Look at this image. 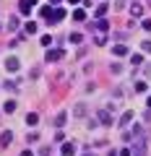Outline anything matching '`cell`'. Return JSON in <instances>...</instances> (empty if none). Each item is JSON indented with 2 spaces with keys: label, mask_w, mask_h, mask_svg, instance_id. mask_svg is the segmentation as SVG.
Here are the masks:
<instances>
[{
  "label": "cell",
  "mask_w": 151,
  "mask_h": 156,
  "mask_svg": "<svg viewBox=\"0 0 151 156\" xmlns=\"http://www.w3.org/2000/svg\"><path fill=\"white\" fill-rule=\"evenodd\" d=\"M135 135V146H133V156H146V130L141 128V125H135L133 130Z\"/></svg>",
  "instance_id": "obj_1"
},
{
  "label": "cell",
  "mask_w": 151,
  "mask_h": 156,
  "mask_svg": "<svg viewBox=\"0 0 151 156\" xmlns=\"http://www.w3.org/2000/svg\"><path fill=\"white\" fill-rule=\"evenodd\" d=\"M133 117H135V112H133V109H128V112H125V115L117 120V128H125V125H130V122H133Z\"/></svg>",
  "instance_id": "obj_2"
},
{
  "label": "cell",
  "mask_w": 151,
  "mask_h": 156,
  "mask_svg": "<svg viewBox=\"0 0 151 156\" xmlns=\"http://www.w3.org/2000/svg\"><path fill=\"white\" fill-rule=\"evenodd\" d=\"M63 55H65L63 50H47L45 60H47V62H55V60H63Z\"/></svg>",
  "instance_id": "obj_3"
},
{
  "label": "cell",
  "mask_w": 151,
  "mask_h": 156,
  "mask_svg": "<svg viewBox=\"0 0 151 156\" xmlns=\"http://www.w3.org/2000/svg\"><path fill=\"white\" fill-rule=\"evenodd\" d=\"M18 68H21L18 57H8V60H5V70H8V73H18Z\"/></svg>",
  "instance_id": "obj_4"
},
{
  "label": "cell",
  "mask_w": 151,
  "mask_h": 156,
  "mask_svg": "<svg viewBox=\"0 0 151 156\" xmlns=\"http://www.w3.org/2000/svg\"><path fill=\"white\" fill-rule=\"evenodd\" d=\"M96 120H99L102 125H112V115H110L107 109H99V112H96Z\"/></svg>",
  "instance_id": "obj_5"
},
{
  "label": "cell",
  "mask_w": 151,
  "mask_h": 156,
  "mask_svg": "<svg viewBox=\"0 0 151 156\" xmlns=\"http://www.w3.org/2000/svg\"><path fill=\"white\" fill-rule=\"evenodd\" d=\"M18 13H21V16H29V13H31V0H21V3H18Z\"/></svg>",
  "instance_id": "obj_6"
},
{
  "label": "cell",
  "mask_w": 151,
  "mask_h": 156,
  "mask_svg": "<svg viewBox=\"0 0 151 156\" xmlns=\"http://www.w3.org/2000/svg\"><path fill=\"white\" fill-rule=\"evenodd\" d=\"M11 140H13V130H5V133L0 135V146L5 148V146H11Z\"/></svg>",
  "instance_id": "obj_7"
},
{
  "label": "cell",
  "mask_w": 151,
  "mask_h": 156,
  "mask_svg": "<svg viewBox=\"0 0 151 156\" xmlns=\"http://www.w3.org/2000/svg\"><path fill=\"white\" fill-rule=\"evenodd\" d=\"M63 18H65V11H63V8L57 5L55 11H52V18H50V23H55V21H63Z\"/></svg>",
  "instance_id": "obj_8"
},
{
  "label": "cell",
  "mask_w": 151,
  "mask_h": 156,
  "mask_svg": "<svg viewBox=\"0 0 151 156\" xmlns=\"http://www.w3.org/2000/svg\"><path fill=\"white\" fill-rule=\"evenodd\" d=\"M73 21H86V11L84 8H76V11H73Z\"/></svg>",
  "instance_id": "obj_9"
},
{
  "label": "cell",
  "mask_w": 151,
  "mask_h": 156,
  "mask_svg": "<svg viewBox=\"0 0 151 156\" xmlns=\"http://www.w3.org/2000/svg\"><path fill=\"white\" fill-rule=\"evenodd\" d=\"M63 154H65V156H73V154H76V143H70V140H68V143L63 146Z\"/></svg>",
  "instance_id": "obj_10"
},
{
  "label": "cell",
  "mask_w": 151,
  "mask_h": 156,
  "mask_svg": "<svg viewBox=\"0 0 151 156\" xmlns=\"http://www.w3.org/2000/svg\"><path fill=\"white\" fill-rule=\"evenodd\" d=\"M112 52H115L117 57H125V55H128V47H125V44H115V50H112Z\"/></svg>",
  "instance_id": "obj_11"
},
{
  "label": "cell",
  "mask_w": 151,
  "mask_h": 156,
  "mask_svg": "<svg viewBox=\"0 0 151 156\" xmlns=\"http://www.w3.org/2000/svg\"><path fill=\"white\" fill-rule=\"evenodd\" d=\"M16 107H18L16 101H13V99H8L5 104H3V112H8V115H11V112H16Z\"/></svg>",
  "instance_id": "obj_12"
},
{
  "label": "cell",
  "mask_w": 151,
  "mask_h": 156,
  "mask_svg": "<svg viewBox=\"0 0 151 156\" xmlns=\"http://www.w3.org/2000/svg\"><path fill=\"white\" fill-rule=\"evenodd\" d=\"M52 11H55V8H52V5H45V8H42V11H39V16L50 21V18H52Z\"/></svg>",
  "instance_id": "obj_13"
},
{
  "label": "cell",
  "mask_w": 151,
  "mask_h": 156,
  "mask_svg": "<svg viewBox=\"0 0 151 156\" xmlns=\"http://www.w3.org/2000/svg\"><path fill=\"white\" fill-rule=\"evenodd\" d=\"M68 39H70L73 44H81V42H84V34H81V31H73V34H70Z\"/></svg>",
  "instance_id": "obj_14"
},
{
  "label": "cell",
  "mask_w": 151,
  "mask_h": 156,
  "mask_svg": "<svg viewBox=\"0 0 151 156\" xmlns=\"http://www.w3.org/2000/svg\"><path fill=\"white\" fill-rule=\"evenodd\" d=\"M65 120H68V115H65V112H60V115L55 117V128H63V125H65Z\"/></svg>",
  "instance_id": "obj_15"
},
{
  "label": "cell",
  "mask_w": 151,
  "mask_h": 156,
  "mask_svg": "<svg viewBox=\"0 0 151 156\" xmlns=\"http://www.w3.org/2000/svg\"><path fill=\"white\" fill-rule=\"evenodd\" d=\"M130 16H133V18H141V16H143V5H133V8H130Z\"/></svg>",
  "instance_id": "obj_16"
},
{
  "label": "cell",
  "mask_w": 151,
  "mask_h": 156,
  "mask_svg": "<svg viewBox=\"0 0 151 156\" xmlns=\"http://www.w3.org/2000/svg\"><path fill=\"white\" fill-rule=\"evenodd\" d=\"M18 26H21V21H18L16 16H11V21H8V29H11V31H18Z\"/></svg>",
  "instance_id": "obj_17"
},
{
  "label": "cell",
  "mask_w": 151,
  "mask_h": 156,
  "mask_svg": "<svg viewBox=\"0 0 151 156\" xmlns=\"http://www.w3.org/2000/svg\"><path fill=\"white\" fill-rule=\"evenodd\" d=\"M26 122L29 125H37V122H39V115H37V112H29V115H26Z\"/></svg>",
  "instance_id": "obj_18"
},
{
  "label": "cell",
  "mask_w": 151,
  "mask_h": 156,
  "mask_svg": "<svg viewBox=\"0 0 151 156\" xmlns=\"http://www.w3.org/2000/svg\"><path fill=\"white\" fill-rule=\"evenodd\" d=\"M130 62H133V65H143V55H141V52L130 55Z\"/></svg>",
  "instance_id": "obj_19"
},
{
  "label": "cell",
  "mask_w": 151,
  "mask_h": 156,
  "mask_svg": "<svg viewBox=\"0 0 151 156\" xmlns=\"http://www.w3.org/2000/svg\"><path fill=\"white\" fill-rule=\"evenodd\" d=\"M94 26L99 29V31H107V29H110V23H107V18H99V21H96Z\"/></svg>",
  "instance_id": "obj_20"
},
{
  "label": "cell",
  "mask_w": 151,
  "mask_h": 156,
  "mask_svg": "<svg viewBox=\"0 0 151 156\" xmlns=\"http://www.w3.org/2000/svg\"><path fill=\"white\" fill-rule=\"evenodd\" d=\"M104 13H107V3H99L96 5V18H104Z\"/></svg>",
  "instance_id": "obj_21"
},
{
  "label": "cell",
  "mask_w": 151,
  "mask_h": 156,
  "mask_svg": "<svg viewBox=\"0 0 151 156\" xmlns=\"http://www.w3.org/2000/svg\"><path fill=\"white\" fill-rule=\"evenodd\" d=\"M146 89H149V86H146L143 81H135V91H138V94H146Z\"/></svg>",
  "instance_id": "obj_22"
},
{
  "label": "cell",
  "mask_w": 151,
  "mask_h": 156,
  "mask_svg": "<svg viewBox=\"0 0 151 156\" xmlns=\"http://www.w3.org/2000/svg\"><path fill=\"white\" fill-rule=\"evenodd\" d=\"M23 31H26V34H37V23H34V21H29V23H26V29H23Z\"/></svg>",
  "instance_id": "obj_23"
},
{
  "label": "cell",
  "mask_w": 151,
  "mask_h": 156,
  "mask_svg": "<svg viewBox=\"0 0 151 156\" xmlns=\"http://www.w3.org/2000/svg\"><path fill=\"white\" fill-rule=\"evenodd\" d=\"M141 50H143V52H151V39H143V42H141Z\"/></svg>",
  "instance_id": "obj_24"
},
{
  "label": "cell",
  "mask_w": 151,
  "mask_h": 156,
  "mask_svg": "<svg viewBox=\"0 0 151 156\" xmlns=\"http://www.w3.org/2000/svg\"><path fill=\"white\" fill-rule=\"evenodd\" d=\"M39 42H42V47H50V44H52V37H42Z\"/></svg>",
  "instance_id": "obj_25"
},
{
  "label": "cell",
  "mask_w": 151,
  "mask_h": 156,
  "mask_svg": "<svg viewBox=\"0 0 151 156\" xmlns=\"http://www.w3.org/2000/svg\"><path fill=\"white\" fill-rule=\"evenodd\" d=\"M76 115H78V117H84V115H86V109H84V104H76Z\"/></svg>",
  "instance_id": "obj_26"
},
{
  "label": "cell",
  "mask_w": 151,
  "mask_h": 156,
  "mask_svg": "<svg viewBox=\"0 0 151 156\" xmlns=\"http://www.w3.org/2000/svg\"><path fill=\"white\" fill-rule=\"evenodd\" d=\"M3 89H8V91H13V89H16V83H13V81H5V83H3Z\"/></svg>",
  "instance_id": "obj_27"
},
{
  "label": "cell",
  "mask_w": 151,
  "mask_h": 156,
  "mask_svg": "<svg viewBox=\"0 0 151 156\" xmlns=\"http://www.w3.org/2000/svg\"><path fill=\"white\" fill-rule=\"evenodd\" d=\"M141 26H143V29H146V31H151V18H146V21H143V23H141Z\"/></svg>",
  "instance_id": "obj_28"
},
{
  "label": "cell",
  "mask_w": 151,
  "mask_h": 156,
  "mask_svg": "<svg viewBox=\"0 0 151 156\" xmlns=\"http://www.w3.org/2000/svg\"><path fill=\"white\" fill-rule=\"evenodd\" d=\"M120 156H133V151L130 148H120Z\"/></svg>",
  "instance_id": "obj_29"
},
{
  "label": "cell",
  "mask_w": 151,
  "mask_h": 156,
  "mask_svg": "<svg viewBox=\"0 0 151 156\" xmlns=\"http://www.w3.org/2000/svg\"><path fill=\"white\" fill-rule=\"evenodd\" d=\"M21 156H34V151H29V148H26V151H21Z\"/></svg>",
  "instance_id": "obj_30"
},
{
  "label": "cell",
  "mask_w": 151,
  "mask_h": 156,
  "mask_svg": "<svg viewBox=\"0 0 151 156\" xmlns=\"http://www.w3.org/2000/svg\"><path fill=\"white\" fill-rule=\"evenodd\" d=\"M70 3H73V5H76V3H84V0H70Z\"/></svg>",
  "instance_id": "obj_31"
},
{
  "label": "cell",
  "mask_w": 151,
  "mask_h": 156,
  "mask_svg": "<svg viewBox=\"0 0 151 156\" xmlns=\"http://www.w3.org/2000/svg\"><path fill=\"white\" fill-rule=\"evenodd\" d=\"M50 3H52V5H57V3H60V0H50Z\"/></svg>",
  "instance_id": "obj_32"
},
{
  "label": "cell",
  "mask_w": 151,
  "mask_h": 156,
  "mask_svg": "<svg viewBox=\"0 0 151 156\" xmlns=\"http://www.w3.org/2000/svg\"><path fill=\"white\" fill-rule=\"evenodd\" d=\"M149 109H151V96H149Z\"/></svg>",
  "instance_id": "obj_33"
},
{
  "label": "cell",
  "mask_w": 151,
  "mask_h": 156,
  "mask_svg": "<svg viewBox=\"0 0 151 156\" xmlns=\"http://www.w3.org/2000/svg\"><path fill=\"white\" fill-rule=\"evenodd\" d=\"M84 156H96V154H84Z\"/></svg>",
  "instance_id": "obj_34"
},
{
  "label": "cell",
  "mask_w": 151,
  "mask_h": 156,
  "mask_svg": "<svg viewBox=\"0 0 151 156\" xmlns=\"http://www.w3.org/2000/svg\"><path fill=\"white\" fill-rule=\"evenodd\" d=\"M31 3H37V0H31Z\"/></svg>",
  "instance_id": "obj_35"
},
{
  "label": "cell",
  "mask_w": 151,
  "mask_h": 156,
  "mask_svg": "<svg viewBox=\"0 0 151 156\" xmlns=\"http://www.w3.org/2000/svg\"><path fill=\"white\" fill-rule=\"evenodd\" d=\"M149 5H151V0H149Z\"/></svg>",
  "instance_id": "obj_36"
},
{
  "label": "cell",
  "mask_w": 151,
  "mask_h": 156,
  "mask_svg": "<svg viewBox=\"0 0 151 156\" xmlns=\"http://www.w3.org/2000/svg\"><path fill=\"white\" fill-rule=\"evenodd\" d=\"M0 29H3V26H0Z\"/></svg>",
  "instance_id": "obj_37"
}]
</instances>
